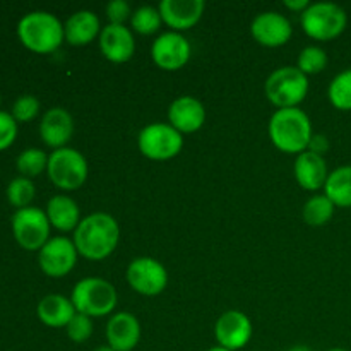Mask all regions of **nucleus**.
<instances>
[{
  "instance_id": "nucleus-1",
  "label": "nucleus",
  "mask_w": 351,
  "mask_h": 351,
  "mask_svg": "<svg viewBox=\"0 0 351 351\" xmlns=\"http://www.w3.org/2000/svg\"><path fill=\"white\" fill-rule=\"evenodd\" d=\"M120 228L117 219L106 213H93L81 219L74 232V245L88 261H103L117 249Z\"/></svg>"
},
{
  "instance_id": "nucleus-2",
  "label": "nucleus",
  "mask_w": 351,
  "mask_h": 351,
  "mask_svg": "<svg viewBox=\"0 0 351 351\" xmlns=\"http://www.w3.org/2000/svg\"><path fill=\"white\" fill-rule=\"evenodd\" d=\"M269 137L283 153L302 154L308 149L312 139V123L304 110L280 108L269 120Z\"/></svg>"
},
{
  "instance_id": "nucleus-3",
  "label": "nucleus",
  "mask_w": 351,
  "mask_h": 351,
  "mask_svg": "<svg viewBox=\"0 0 351 351\" xmlns=\"http://www.w3.org/2000/svg\"><path fill=\"white\" fill-rule=\"evenodd\" d=\"M17 38L34 53H53L65 40L64 24L47 10H33L17 23Z\"/></svg>"
},
{
  "instance_id": "nucleus-4",
  "label": "nucleus",
  "mask_w": 351,
  "mask_h": 351,
  "mask_svg": "<svg viewBox=\"0 0 351 351\" xmlns=\"http://www.w3.org/2000/svg\"><path fill=\"white\" fill-rule=\"evenodd\" d=\"M300 24L307 36L319 41H329L338 38L346 29L348 16L338 3L315 2L302 12Z\"/></svg>"
},
{
  "instance_id": "nucleus-5",
  "label": "nucleus",
  "mask_w": 351,
  "mask_h": 351,
  "mask_svg": "<svg viewBox=\"0 0 351 351\" xmlns=\"http://www.w3.org/2000/svg\"><path fill=\"white\" fill-rule=\"evenodd\" d=\"M75 311L89 317H103L117 307V291L112 283L101 278H84L72 290Z\"/></svg>"
},
{
  "instance_id": "nucleus-6",
  "label": "nucleus",
  "mask_w": 351,
  "mask_h": 351,
  "mask_svg": "<svg viewBox=\"0 0 351 351\" xmlns=\"http://www.w3.org/2000/svg\"><path fill=\"white\" fill-rule=\"evenodd\" d=\"M308 93V79L298 67H280L267 77L266 96L278 108H297Z\"/></svg>"
},
{
  "instance_id": "nucleus-7",
  "label": "nucleus",
  "mask_w": 351,
  "mask_h": 351,
  "mask_svg": "<svg viewBox=\"0 0 351 351\" xmlns=\"http://www.w3.org/2000/svg\"><path fill=\"white\" fill-rule=\"evenodd\" d=\"M88 171V161L74 147H60L48 156V178L62 191H75L84 185Z\"/></svg>"
},
{
  "instance_id": "nucleus-8",
  "label": "nucleus",
  "mask_w": 351,
  "mask_h": 351,
  "mask_svg": "<svg viewBox=\"0 0 351 351\" xmlns=\"http://www.w3.org/2000/svg\"><path fill=\"white\" fill-rule=\"evenodd\" d=\"M139 151L154 161L171 160L184 147V137L170 123L154 122L144 127L137 137Z\"/></svg>"
},
{
  "instance_id": "nucleus-9",
  "label": "nucleus",
  "mask_w": 351,
  "mask_h": 351,
  "mask_svg": "<svg viewBox=\"0 0 351 351\" xmlns=\"http://www.w3.org/2000/svg\"><path fill=\"white\" fill-rule=\"evenodd\" d=\"M50 221L40 208L17 209L12 216V235L24 250H38L50 240Z\"/></svg>"
},
{
  "instance_id": "nucleus-10",
  "label": "nucleus",
  "mask_w": 351,
  "mask_h": 351,
  "mask_svg": "<svg viewBox=\"0 0 351 351\" xmlns=\"http://www.w3.org/2000/svg\"><path fill=\"white\" fill-rule=\"evenodd\" d=\"M127 283L134 291L146 297H156L167 288L168 273L160 261L153 257H137L127 267Z\"/></svg>"
},
{
  "instance_id": "nucleus-11",
  "label": "nucleus",
  "mask_w": 351,
  "mask_h": 351,
  "mask_svg": "<svg viewBox=\"0 0 351 351\" xmlns=\"http://www.w3.org/2000/svg\"><path fill=\"white\" fill-rule=\"evenodd\" d=\"M77 256L74 240L67 237H53L38 252V264L47 276L64 278L74 269Z\"/></svg>"
},
{
  "instance_id": "nucleus-12",
  "label": "nucleus",
  "mask_w": 351,
  "mask_h": 351,
  "mask_svg": "<svg viewBox=\"0 0 351 351\" xmlns=\"http://www.w3.org/2000/svg\"><path fill=\"white\" fill-rule=\"evenodd\" d=\"M151 57L163 71H178L191 60V43L182 33L168 31L153 41Z\"/></svg>"
},
{
  "instance_id": "nucleus-13",
  "label": "nucleus",
  "mask_w": 351,
  "mask_h": 351,
  "mask_svg": "<svg viewBox=\"0 0 351 351\" xmlns=\"http://www.w3.org/2000/svg\"><path fill=\"white\" fill-rule=\"evenodd\" d=\"M250 33H252L254 40L263 47L278 48L290 41L293 27L283 14L267 10V12H261L259 16L254 17Z\"/></svg>"
},
{
  "instance_id": "nucleus-14",
  "label": "nucleus",
  "mask_w": 351,
  "mask_h": 351,
  "mask_svg": "<svg viewBox=\"0 0 351 351\" xmlns=\"http://www.w3.org/2000/svg\"><path fill=\"white\" fill-rule=\"evenodd\" d=\"M215 336L219 346L230 351L242 350L252 338V322L243 312L228 311L216 321Z\"/></svg>"
},
{
  "instance_id": "nucleus-15",
  "label": "nucleus",
  "mask_w": 351,
  "mask_h": 351,
  "mask_svg": "<svg viewBox=\"0 0 351 351\" xmlns=\"http://www.w3.org/2000/svg\"><path fill=\"white\" fill-rule=\"evenodd\" d=\"M99 50L106 60L123 64L132 58L136 51V40L129 27L123 24H106L99 33Z\"/></svg>"
},
{
  "instance_id": "nucleus-16",
  "label": "nucleus",
  "mask_w": 351,
  "mask_h": 351,
  "mask_svg": "<svg viewBox=\"0 0 351 351\" xmlns=\"http://www.w3.org/2000/svg\"><path fill=\"white\" fill-rule=\"evenodd\" d=\"M204 9V0H163L158 5L163 23L177 33L194 27L201 21Z\"/></svg>"
},
{
  "instance_id": "nucleus-17",
  "label": "nucleus",
  "mask_w": 351,
  "mask_h": 351,
  "mask_svg": "<svg viewBox=\"0 0 351 351\" xmlns=\"http://www.w3.org/2000/svg\"><path fill=\"white\" fill-rule=\"evenodd\" d=\"M72 134H74V119L62 106H53L41 117V141L53 151L65 147V144L72 139Z\"/></svg>"
},
{
  "instance_id": "nucleus-18",
  "label": "nucleus",
  "mask_w": 351,
  "mask_h": 351,
  "mask_svg": "<svg viewBox=\"0 0 351 351\" xmlns=\"http://www.w3.org/2000/svg\"><path fill=\"white\" fill-rule=\"evenodd\" d=\"M168 120L180 134L197 132L204 125V105L194 96H180L168 108Z\"/></svg>"
},
{
  "instance_id": "nucleus-19",
  "label": "nucleus",
  "mask_w": 351,
  "mask_h": 351,
  "mask_svg": "<svg viewBox=\"0 0 351 351\" xmlns=\"http://www.w3.org/2000/svg\"><path fill=\"white\" fill-rule=\"evenodd\" d=\"M108 346L115 351H132L139 345L141 324L130 312H119L112 315L106 324Z\"/></svg>"
},
{
  "instance_id": "nucleus-20",
  "label": "nucleus",
  "mask_w": 351,
  "mask_h": 351,
  "mask_svg": "<svg viewBox=\"0 0 351 351\" xmlns=\"http://www.w3.org/2000/svg\"><path fill=\"white\" fill-rule=\"evenodd\" d=\"M328 177V163L324 156L312 151L298 154L295 160V178L300 187H304L305 191H319L326 185Z\"/></svg>"
},
{
  "instance_id": "nucleus-21",
  "label": "nucleus",
  "mask_w": 351,
  "mask_h": 351,
  "mask_svg": "<svg viewBox=\"0 0 351 351\" xmlns=\"http://www.w3.org/2000/svg\"><path fill=\"white\" fill-rule=\"evenodd\" d=\"M64 31L65 41L69 45L84 47L101 33V26H99V19L95 12H91V10H77L64 24Z\"/></svg>"
},
{
  "instance_id": "nucleus-22",
  "label": "nucleus",
  "mask_w": 351,
  "mask_h": 351,
  "mask_svg": "<svg viewBox=\"0 0 351 351\" xmlns=\"http://www.w3.org/2000/svg\"><path fill=\"white\" fill-rule=\"evenodd\" d=\"M36 314L48 328H67L77 311L71 298H65L64 295H47L38 304Z\"/></svg>"
},
{
  "instance_id": "nucleus-23",
  "label": "nucleus",
  "mask_w": 351,
  "mask_h": 351,
  "mask_svg": "<svg viewBox=\"0 0 351 351\" xmlns=\"http://www.w3.org/2000/svg\"><path fill=\"white\" fill-rule=\"evenodd\" d=\"M48 221L58 232H75L81 223V211L74 199L69 195H53L47 204Z\"/></svg>"
},
{
  "instance_id": "nucleus-24",
  "label": "nucleus",
  "mask_w": 351,
  "mask_h": 351,
  "mask_svg": "<svg viewBox=\"0 0 351 351\" xmlns=\"http://www.w3.org/2000/svg\"><path fill=\"white\" fill-rule=\"evenodd\" d=\"M324 195L338 208H351V165L331 171L324 185Z\"/></svg>"
},
{
  "instance_id": "nucleus-25",
  "label": "nucleus",
  "mask_w": 351,
  "mask_h": 351,
  "mask_svg": "<svg viewBox=\"0 0 351 351\" xmlns=\"http://www.w3.org/2000/svg\"><path fill=\"white\" fill-rule=\"evenodd\" d=\"M335 208L336 206L332 204L328 195H314V197L305 202L302 215H304L307 225L322 226L331 221L332 215H335Z\"/></svg>"
},
{
  "instance_id": "nucleus-26",
  "label": "nucleus",
  "mask_w": 351,
  "mask_h": 351,
  "mask_svg": "<svg viewBox=\"0 0 351 351\" xmlns=\"http://www.w3.org/2000/svg\"><path fill=\"white\" fill-rule=\"evenodd\" d=\"M329 101L335 108L350 112L351 110V69L339 72L331 81L328 89Z\"/></svg>"
},
{
  "instance_id": "nucleus-27",
  "label": "nucleus",
  "mask_w": 351,
  "mask_h": 351,
  "mask_svg": "<svg viewBox=\"0 0 351 351\" xmlns=\"http://www.w3.org/2000/svg\"><path fill=\"white\" fill-rule=\"evenodd\" d=\"M34 194H36V187H34L33 180L26 177L12 178L5 191L7 201L16 209L29 208V204L34 199Z\"/></svg>"
},
{
  "instance_id": "nucleus-28",
  "label": "nucleus",
  "mask_w": 351,
  "mask_h": 351,
  "mask_svg": "<svg viewBox=\"0 0 351 351\" xmlns=\"http://www.w3.org/2000/svg\"><path fill=\"white\" fill-rule=\"evenodd\" d=\"M16 167L17 171L21 173V177H38V175L43 173V171L47 170L48 156L45 154V151L38 149V147H29V149H24L23 153L17 156Z\"/></svg>"
},
{
  "instance_id": "nucleus-29",
  "label": "nucleus",
  "mask_w": 351,
  "mask_h": 351,
  "mask_svg": "<svg viewBox=\"0 0 351 351\" xmlns=\"http://www.w3.org/2000/svg\"><path fill=\"white\" fill-rule=\"evenodd\" d=\"M161 23V14L156 7L151 5H143L139 9H136V12H132L130 16V24H132V29L139 34H153L160 29Z\"/></svg>"
},
{
  "instance_id": "nucleus-30",
  "label": "nucleus",
  "mask_w": 351,
  "mask_h": 351,
  "mask_svg": "<svg viewBox=\"0 0 351 351\" xmlns=\"http://www.w3.org/2000/svg\"><path fill=\"white\" fill-rule=\"evenodd\" d=\"M328 65V53L322 50L321 47H305L298 55L297 67L304 72L305 75L308 74H319Z\"/></svg>"
},
{
  "instance_id": "nucleus-31",
  "label": "nucleus",
  "mask_w": 351,
  "mask_h": 351,
  "mask_svg": "<svg viewBox=\"0 0 351 351\" xmlns=\"http://www.w3.org/2000/svg\"><path fill=\"white\" fill-rule=\"evenodd\" d=\"M40 113V101L33 95H23L14 101L10 115L16 119L17 123H26L34 120Z\"/></svg>"
},
{
  "instance_id": "nucleus-32",
  "label": "nucleus",
  "mask_w": 351,
  "mask_h": 351,
  "mask_svg": "<svg viewBox=\"0 0 351 351\" xmlns=\"http://www.w3.org/2000/svg\"><path fill=\"white\" fill-rule=\"evenodd\" d=\"M67 336L74 343H84L91 338L93 335V321L89 315L75 314L72 321L67 324Z\"/></svg>"
},
{
  "instance_id": "nucleus-33",
  "label": "nucleus",
  "mask_w": 351,
  "mask_h": 351,
  "mask_svg": "<svg viewBox=\"0 0 351 351\" xmlns=\"http://www.w3.org/2000/svg\"><path fill=\"white\" fill-rule=\"evenodd\" d=\"M17 122L10 113L0 110V151H5L17 137Z\"/></svg>"
},
{
  "instance_id": "nucleus-34",
  "label": "nucleus",
  "mask_w": 351,
  "mask_h": 351,
  "mask_svg": "<svg viewBox=\"0 0 351 351\" xmlns=\"http://www.w3.org/2000/svg\"><path fill=\"white\" fill-rule=\"evenodd\" d=\"M130 16H132V10L125 0H112L106 5V17L110 24H123Z\"/></svg>"
},
{
  "instance_id": "nucleus-35",
  "label": "nucleus",
  "mask_w": 351,
  "mask_h": 351,
  "mask_svg": "<svg viewBox=\"0 0 351 351\" xmlns=\"http://www.w3.org/2000/svg\"><path fill=\"white\" fill-rule=\"evenodd\" d=\"M328 149H329V141L326 139L324 136H321V134H315V136H312L307 151H312V153L321 154L322 156V154H324Z\"/></svg>"
},
{
  "instance_id": "nucleus-36",
  "label": "nucleus",
  "mask_w": 351,
  "mask_h": 351,
  "mask_svg": "<svg viewBox=\"0 0 351 351\" xmlns=\"http://www.w3.org/2000/svg\"><path fill=\"white\" fill-rule=\"evenodd\" d=\"M283 3L287 9L295 10V12H304V10L311 5V3H308V0H285Z\"/></svg>"
},
{
  "instance_id": "nucleus-37",
  "label": "nucleus",
  "mask_w": 351,
  "mask_h": 351,
  "mask_svg": "<svg viewBox=\"0 0 351 351\" xmlns=\"http://www.w3.org/2000/svg\"><path fill=\"white\" fill-rule=\"evenodd\" d=\"M288 351H312L308 346H304V345H298V346H293V348H290Z\"/></svg>"
},
{
  "instance_id": "nucleus-38",
  "label": "nucleus",
  "mask_w": 351,
  "mask_h": 351,
  "mask_svg": "<svg viewBox=\"0 0 351 351\" xmlns=\"http://www.w3.org/2000/svg\"><path fill=\"white\" fill-rule=\"evenodd\" d=\"M95 351H115L112 348V346H108V345H105V346H98V348H96Z\"/></svg>"
},
{
  "instance_id": "nucleus-39",
  "label": "nucleus",
  "mask_w": 351,
  "mask_h": 351,
  "mask_svg": "<svg viewBox=\"0 0 351 351\" xmlns=\"http://www.w3.org/2000/svg\"><path fill=\"white\" fill-rule=\"evenodd\" d=\"M208 351H230L228 348H225V346H213V348H209Z\"/></svg>"
},
{
  "instance_id": "nucleus-40",
  "label": "nucleus",
  "mask_w": 351,
  "mask_h": 351,
  "mask_svg": "<svg viewBox=\"0 0 351 351\" xmlns=\"http://www.w3.org/2000/svg\"><path fill=\"white\" fill-rule=\"evenodd\" d=\"M328 351H348V350H343V348H332V350H328Z\"/></svg>"
},
{
  "instance_id": "nucleus-41",
  "label": "nucleus",
  "mask_w": 351,
  "mask_h": 351,
  "mask_svg": "<svg viewBox=\"0 0 351 351\" xmlns=\"http://www.w3.org/2000/svg\"><path fill=\"white\" fill-rule=\"evenodd\" d=\"M0 101H2V99H0Z\"/></svg>"
}]
</instances>
